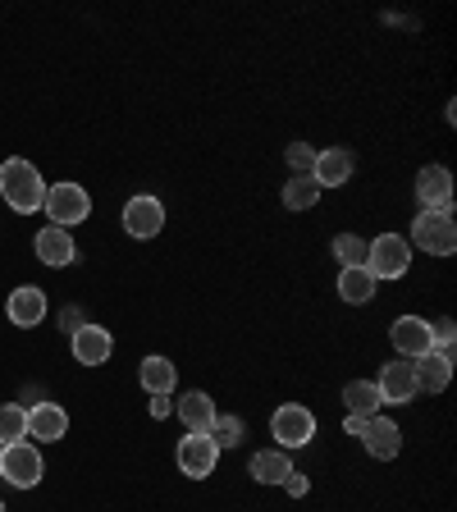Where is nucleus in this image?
I'll list each match as a JSON object with an SVG mask.
<instances>
[{
  "label": "nucleus",
  "instance_id": "1a4fd4ad",
  "mask_svg": "<svg viewBox=\"0 0 457 512\" xmlns=\"http://www.w3.org/2000/svg\"><path fill=\"white\" fill-rule=\"evenodd\" d=\"M416 202H421V211H453V174H448V165H426L416 174Z\"/></svg>",
  "mask_w": 457,
  "mask_h": 512
},
{
  "label": "nucleus",
  "instance_id": "20e7f679",
  "mask_svg": "<svg viewBox=\"0 0 457 512\" xmlns=\"http://www.w3.org/2000/svg\"><path fill=\"white\" fill-rule=\"evenodd\" d=\"M42 453L28 444V439H14V444H0V476L10 480L14 490H32V485H42Z\"/></svg>",
  "mask_w": 457,
  "mask_h": 512
},
{
  "label": "nucleus",
  "instance_id": "9d476101",
  "mask_svg": "<svg viewBox=\"0 0 457 512\" xmlns=\"http://www.w3.org/2000/svg\"><path fill=\"white\" fill-rule=\"evenodd\" d=\"M375 389H380L384 403H394V407L412 403V398L421 394V389H416V371H412V362H407V357L380 366V380H375Z\"/></svg>",
  "mask_w": 457,
  "mask_h": 512
},
{
  "label": "nucleus",
  "instance_id": "a878e982",
  "mask_svg": "<svg viewBox=\"0 0 457 512\" xmlns=\"http://www.w3.org/2000/svg\"><path fill=\"white\" fill-rule=\"evenodd\" d=\"M211 439H215V448H238L247 439V426H243V416H215V426H211Z\"/></svg>",
  "mask_w": 457,
  "mask_h": 512
},
{
  "label": "nucleus",
  "instance_id": "0eeeda50",
  "mask_svg": "<svg viewBox=\"0 0 457 512\" xmlns=\"http://www.w3.org/2000/svg\"><path fill=\"white\" fill-rule=\"evenodd\" d=\"M179 471L188 480H206V476H215V467H220V448H215V439L211 435H188V439H179Z\"/></svg>",
  "mask_w": 457,
  "mask_h": 512
},
{
  "label": "nucleus",
  "instance_id": "ddd939ff",
  "mask_svg": "<svg viewBox=\"0 0 457 512\" xmlns=\"http://www.w3.org/2000/svg\"><path fill=\"white\" fill-rule=\"evenodd\" d=\"M32 252H37V261H42V266H69V261H74L78 256V247H74V234H69V229H60V224H46L42 234L32 238Z\"/></svg>",
  "mask_w": 457,
  "mask_h": 512
},
{
  "label": "nucleus",
  "instance_id": "bb28decb",
  "mask_svg": "<svg viewBox=\"0 0 457 512\" xmlns=\"http://www.w3.org/2000/svg\"><path fill=\"white\" fill-rule=\"evenodd\" d=\"M334 256H339V266H343V270L366 266V238H357V234H339V238H334Z\"/></svg>",
  "mask_w": 457,
  "mask_h": 512
},
{
  "label": "nucleus",
  "instance_id": "f03ea898",
  "mask_svg": "<svg viewBox=\"0 0 457 512\" xmlns=\"http://www.w3.org/2000/svg\"><path fill=\"white\" fill-rule=\"evenodd\" d=\"M46 220L60 224V229H74L92 215V197H87L83 183H46V202H42Z\"/></svg>",
  "mask_w": 457,
  "mask_h": 512
},
{
  "label": "nucleus",
  "instance_id": "9b49d317",
  "mask_svg": "<svg viewBox=\"0 0 457 512\" xmlns=\"http://www.w3.org/2000/svg\"><path fill=\"white\" fill-rule=\"evenodd\" d=\"M362 444L375 462H394L403 453V430L389 421V416H366V430H362Z\"/></svg>",
  "mask_w": 457,
  "mask_h": 512
},
{
  "label": "nucleus",
  "instance_id": "39448f33",
  "mask_svg": "<svg viewBox=\"0 0 457 512\" xmlns=\"http://www.w3.org/2000/svg\"><path fill=\"white\" fill-rule=\"evenodd\" d=\"M270 435L279 439L275 448H284V453H293V448H307L311 439H316V412L302 403H284L275 416H270Z\"/></svg>",
  "mask_w": 457,
  "mask_h": 512
},
{
  "label": "nucleus",
  "instance_id": "f257e3e1",
  "mask_svg": "<svg viewBox=\"0 0 457 512\" xmlns=\"http://www.w3.org/2000/svg\"><path fill=\"white\" fill-rule=\"evenodd\" d=\"M0 197H5V206H10V211H19V215L42 211L46 183H42V174H37V165H32V160H23V156L5 160V165H0Z\"/></svg>",
  "mask_w": 457,
  "mask_h": 512
},
{
  "label": "nucleus",
  "instance_id": "6ab92c4d",
  "mask_svg": "<svg viewBox=\"0 0 457 512\" xmlns=\"http://www.w3.org/2000/svg\"><path fill=\"white\" fill-rule=\"evenodd\" d=\"M179 416H183V426H188V435H211V426H215V416H220V407L211 403V394L192 389V394L179 398Z\"/></svg>",
  "mask_w": 457,
  "mask_h": 512
},
{
  "label": "nucleus",
  "instance_id": "473e14b6",
  "mask_svg": "<svg viewBox=\"0 0 457 512\" xmlns=\"http://www.w3.org/2000/svg\"><path fill=\"white\" fill-rule=\"evenodd\" d=\"M0 512H5V503H0Z\"/></svg>",
  "mask_w": 457,
  "mask_h": 512
},
{
  "label": "nucleus",
  "instance_id": "2f4dec72",
  "mask_svg": "<svg viewBox=\"0 0 457 512\" xmlns=\"http://www.w3.org/2000/svg\"><path fill=\"white\" fill-rule=\"evenodd\" d=\"M284 485H288V494H307V480H302L298 471H288V480H284Z\"/></svg>",
  "mask_w": 457,
  "mask_h": 512
},
{
  "label": "nucleus",
  "instance_id": "dca6fc26",
  "mask_svg": "<svg viewBox=\"0 0 457 512\" xmlns=\"http://www.w3.org/2000/svg\"><path fill=\"white\" fill-rule=\"evenodd\" d=\"M416 371V389H426V394H444L448 384H453V352H426V357H416L412 362Z\"/></svg>",
  "mask_w": 457,
  "mask_h": 512
},
{
  "label": "nucleus",
  "instance_id": "6e6552de",
  "mask_svg": "<svg viewBox=\"0 0 457 512\" xmlns=\"http://www.w3.org/2000/svg\"><path fill=\"white\" fill-rule=\"evenodd\" d=\"M389 339H394V352H398V357H407V362H416V357L435 352L430 320H421V316H398L394 325H389Z\"/></svg>",
  "mask_w": 457,
  "mask_h": 512
},
{
  "label": "nucleus",
  "instance_id": "7ed1b4c3",
  "mask_svg": "<svg viewBox=\"0 0 457 512\" xmlns=\"http://www.w3.org/2000/svg\"><path fill=\"white\" fill-rule=\"evenodd\" d=\"M366 270H371L375 284L380 279H403L412 270V243L398 234H380L375 243H366Z\"/></svg>",
  "mask_w": 457,
  "mask_h": 512
},
{
  "label": "nucleus",
  "instance_id": "393cba45",
  "mask_svg": "<svg viewBox=\"0 0 457 512\" xmlns=\"http://www.w3.org/2000/svg\"><path fill=\"white\" fill-rule=\"evenodd\" d=\"M28 439V407L19 403H0V444Z\"/></svg>",
  "mask_w": 457,
  "mask_h": 512
},
{
  "label": "nucleus",
  "instance_id": "7c9ffc66",
  "mask_svg": "<svg viewBox=\"0 0 457 512\" xmlns=\"http://www.w3.org/2000/svg\"><path fill=\"white\" fill-rule=\"evenodd\" d=\"M151 416H156V421H165V416H170V398H165V394L151 398Z\"/></svg>",
  "mask_w": 457,
  "mask_h": 512
},
{
  "label": "nucleus",
  "instance_id": "4be33fe9",
  "mask_svg": "<svg viewBox=\"0 0 457 512\" xmlns=\"http://www.w3.org/2000/svg\"><path fill=\"white\" fill-rule=\"evenodd\" d=\"M343 407H348V416H380L384 398L375 389V380H352L343 384Z\"/></svg>",
  "mask_w": 457,
  "mask_h": 512
},
{
  "label": "nucleus",
  "instance_id": "b1692460",
  "mask_svg": "<svg viewBox=\"0 0 457 512\" xmlns=\"http://www.w3.org/2000/svg\"><path fill=\"white\" fill-rule=\"evenodd\" d=\"M320 202V183L311 174H288L284 183V206L288 211H311Z\"/></svg>",
  "mask_w": 457,
  "mask_h": 512
},
{
  "label": "nucleus",
  "instance_id": "2eb2a0df",
  "mask_svg": "<svg viewBox=\"0 0 457 512\" xmlns=\"http://www.w3.org/2000/svg\"><path fill=\"white\" fill-rule=\"evenodd\" d=\"M69 348H74V357L83 366H106L110 352H115V339H110V330H101V325L87 320V325L74 330V343H69Z\"/></svg>",
  "mask_w": 457,
  "mask_h": 512
},
{
  "label": "nucleus",
  "instance_id": "c756f323",
  "mask_svg": "<svg viewBox=\"0 0 457 512\" xmlns=\"http://www.w3.org/2000/svg\"><path fill=\"white\" fill-rule=\"evenodd\" d=\"M343 430H348V435H357V439H362V430H366V416H343Z\"/></svg>",
  "mask_w": 457,
  "mask_h": 512
},
{
  "label": "nucleus",
  "instance_id": "f3484780",
  "mask_svg": "<svg viewBox=\"0 0 457 512\" xmlns=\"http://www.w3.org/2000/svg\"><path fill=\"white\" fill-rule=\"evenodd\" d=\"M69 430V412L60 403H37L28 407V439H42V444H55Z\"/></svg>",
  "mask_w": 457,
  "mask_h": 512
},
{
  "label": "nucleus",
  "instance_id": "412c9836",
  "mask_svg": "<svg viewBox=\"0 0 457 512\" xmlns=\"http://www.w3.org/2000/svg\"><path fill=\"white\" fill-rule=\"evenodd\" d=\"M288 471H293V458H288L284 448H261V453H252V480L256 485H284Z\"/></svg>",
  "mask_w": 457,
  "mask_h": 512
},
{
  "label": "nucleus",
  "instance_id": "5701e85b",
  "mask_svg": "<svg viewBox=\"0 0 457 512\" xmlns=\"http://www.w3.org/2000/svg\"><path fill=\"white\" fill-rule=\"evenodd\" d=\"M339 298L352 302V307H362V302L375 298V279L366 266H352V270H339Z\"/></svg>",
  "mask_w": 457,
  "mask_h": 512
},
{
  "label": "nucleus",
  "instance_id": "c85d7f7f",
  "mask_svg": "<svg viewBox=\"0 0 457 512\" xmlns=\"http://www.w3.org/2000/svg\"><path fill=\"white\" fill-rule=\"evenodd\" d=\"M430 339H435V348H439V352H453V339H457L453 316H439L435 325H430Z\"/></svg>",
  "mask_w": 457,
  "mask_h": 512
},
{
  "label": "nucleus",
  "instance_id": "f8f14e48",
  "mask_svg": "<svg viewBox=\"0 0 457 512\" xmlns=\"http://www.w3.org/2000/svg\"><path fill=\"white\" fill-rule=\"evenodd\" d=\"M165 229V206L156 197H133L124 206V234L128 238H156Z\"/></svg>",
  "mask_w": 457,
  "mask_h": 512
},
{
  "label": "nucleus",
  "instance_id": "4468645a",
  "mask_svg": "<svg viewBox=\"0 0 457 512\" xmlns=\"http://www.w3.org/2000/svg\"><path fill=\"white\" fill-rule=\"evenodd\" d=\"M352 170H357V160H352L348 147H325V151H316L311 179H316L320 188H343V183L352 179Z\"/></svg>",
  "mask_w": 457,
  "mask_h": 512
},
{
  "label": "nucleus",
  "instance_id": "cd10ccee",
  "mask_svg": "<svg viewBox=\"0 0 457 512\" xmlns=\"http://www.w3.org/2000/svg\"><path fill=\"white\" fill-rule=\"evenodd\" d=\"M284 160H288V174H311V165H316V147L293 142V147L284 151Z\"/></svg>",
  "mask_w": 457,
  "mask_h": 512
},
{
  "label": "nucleus",
  "instance_id": "423d86ee",
  "mask_svg": "<svg viewBox=\"0 0 457 512\" xmlns=\"http://www.w3.org/2000/svg\"><path fill=\"white\" fill-rule=\"evenodd\" d=\"M412 243L430 256H453V247H457L453 211H421L412 220Z\"/></svg>",
  "mask_w": 457,
  "mask_h": 512
},
{
  "label": "nucleus",
  "instance_id": "a211bd4d",
  "mask_svg": "<svg viewBox=\"0 0 457 512\" xmlns=\"http://www.w3.org/2000/svg\"><path fill=\"white\" fill-rule=\"evenodd\" d=\"M10 320L19 325V330H32V325H42L46 320V293L37 284H23V288H14L10 293Z\"/></svg>",
  "mask_w": 457,
  "mask_h": 512
},
{
  "label": "nucleus",
  "instance_id": "aec40b11",
  "mask_svg": "<svg viewBox=\"0 0 457 512\" xmlns=\"http://www.w3.org/2000/svg\"><path fill=\"white\" fill-rule=\"evenodd\" d=\"M138 380H142V389H147L151 398H170L174 394V384H179V366L170 362V357H147V362L138 366Z\"/></svg>",
  "mask_w": 457,
  "mask_h": 512
}]
</instances>
